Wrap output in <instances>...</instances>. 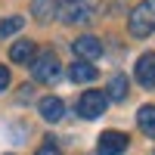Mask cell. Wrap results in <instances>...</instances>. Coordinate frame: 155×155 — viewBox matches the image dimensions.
<instances>
[{
	"label": "cell",
	"mask_w": 155,
	"mask_h": 155,
	"mask_svg": "<svg viewBox=\"0 0 155 155\" xmlns=\"http://www.w3.org/2000/svg\"><path fill=\"white\" fill-rule=\"evenodd\" d=\"M127 28H130L134 37H149L155 31V0H143V3L134 6Z\"/></svg>",
	"instance_id": "cell-1"
},
{
	"label": "cell",
	"mask_w": 155,
	"mask_h": 155,
	"mask_svg": "<svg viewBox=\"0 0 155 155\" xmlns=\"http://www.w3.org/2000/svg\"><path fill=\"white\" fill-rule=\"evenodd\" d=\"M93 12H96L93 0H62L59 3V19L65 25H84L93 19Z\"/></svg>",
	"instance_id": "cell-2"
},
{
	"label": "cell",
	"mask_w": 155,
	"mask_h": 155,
	"mask_svg": "<svg viewBox=\"0 0 155 155\" xmlns=\"http://www.w3.org/2000/svg\"><path fill=\"white\" fill-rule=\"evenodd\" d=\"M31 74H34V81H41V84H56L59 81V74H62V65H59V59L56 53H37L31 59Z\"/></svg>",
	"instance_id": "cell-3"
},
{
	"label": "cell",
	"mask_w": 155,
	"mask_h": 155,
	"mask_svg": "<svg viewBox=\"0 0 155 155\" xmlns=\"http://www.w3.org/2000/svg\"><path fill=\"white\" fill-rule=\"evenodd\" d=\"M106 106H109V96L102 93V90H87V93L78 99V112H81V118H87V121L99 118V115L106 112Z\"/></svg>",
	"instance_id": "cell-4"
},
{
	"label": "cell",
	"mask_w": 155,
	"mask_h": 155,
	"mask_svg": "<svg viewBox=\"0 0 155 155\" xmlns=\"http://www.w3.org/2000/svg\"><path fill=\"white\" fill-rule=\"evenodd\" d=\"M71 50H74V56L81 59V62H96L102 56V44H99V37H93V34L78 37V41L71 44Z\"/></svg>",
	"instance_id": "cell-5"
},
{
	"label": "cell",
	"mask_w": 155,
	"mask_h": 155,
	"mask_svg": "<svg viewBox=\"0 0 155 155\" xmlns=\"http://www.w3.org/2000/svg\"><path fill=\"white\" fill-rule=\"evenodd\" d=\"M127 149V134L121 130H106V134H99V143H96V152L99 155H118Z\"/></svg>",
	"instance_id": "cell-6"
},
{
	"label": "cell",
	"mask_w": 155,
	"mask_h": 155,
	"mask_svg": "<svg viewBox=\"0 0 155 155\" xmlns=\"http://www.w3.org/2000/svg\"><path fill=\"white\" fill-rule=\"evenodd\" d=\"M134 74H137V81L143 87H155V53H143L140 56Z\"/></svg>",
	"instance_id": "cell-7"
},
{
	"label": "cell",
	"mask_w": 155,
	"mask_h": 155,
	"mask_svg": "<svg viewBox=\"0 0 155 155\" xmlns=\"http://www.w3.org/2000/svg\"><path fill=\"white\" fill-rule=\"evenodd\" d=\"M41 115H44V121H50V124H56V121H62V115H65V102H62L59 96H44L41 99Z\"/></svg>",
	"instance_id": "cell-8"
},
{
	"label": "cell",
	"mask_w": 155,
	"mask_h": 155,
	"mask_svg": "<svg viewBox=\"0 0 155 155\" xmlns=\"http://www.w3.org/2000/svg\"><path fill=\"white\" fill-rule=\"evenodd\" d=\"M68 78L74 84H90V81H96V65H90V62H81L78 59L74 65L68 68Z\"/></svg>",
	"instance_id": "cell-9"
},
{
	"label": "cell",
	"mask_w": 155,
	"mask_h": 155,
	"mask_svg": "<svg viewBox=\"0 0 155 155\" xmlns=\"http://www.w3.org/2000/svg\"><path fill=\"white\" fill-rule=\"evenodd\" d=\"M34 56H37V53H34V41H19V44L9 47V59L19 62V65H22V62H31Z\"/></svg>",
	"instance_id": "cell-10"
},
{
	"label": "cell",
	"mask_w": 155,
	"mask_h": 155,
	"mask_svg": "<svg viewBox=\"0 0 155 155\" xmlns=\"http://www.w3.org/2000/svg\"><path fill=\"white\" fill-rule=\"evenodd\" d=\"M137 124H140V130L155 137V106H140L137 112Z\"/></svg>",
	"instance_id": "cell-11"
},
{
	"label": "cell",
	"mask_w": 155,
	"mask_h": 155,
	"mask_svg": "<svg viewBox=\"0 0 155 155\" xmlns=\"http://www.w3.org/2000/svg\"><path fill=\"white\" fill-rule=\"evenodd\" d=\"M109 99H115V102H121L124 96H127V78L124 74H112V81H109V93H106Z\"/></svg>",
	"instance_id": "cell-12"
},
{
	"label": "cell",
	"mask_w": 155,
	"mask_h": 155,
	"mask_svg": "<svg viewBox=\"0 0 155 155\" xmlns=\"http://www.w3.org/2000/svg\"><path fill=\"white\" fill-rule=\"evenodd\" d=\"M22 25H25L22 16H9V19H3V22H0V37H9V34L22 31Z\"/></svg>",
	"instance_id": "cell-13"
},
{
	"label": "cell",
	"mask_w": 155,
	"mask_h": 155,
	"mask_svg": "<svg viewBox=\"0 0 155 155\" xmlns=\"http://www.w3.org/2000/svg\"><path fill=\"white\" fill-rule=\"evenodd\" d=\"M6 87H9V68H6V65H0V93H3Z\"/></svg>",
	"instance_id": "cell-14"
},
{
	"label": "cell",
	"mask_w": 155,
	"mask_h": 155,
	"mask_svg": "<svg viewBox=\"0 0 155 155\" xmlns=\"http://www.w3.org/2000/svg\"><path fill=\"white\" fill-rule=\"evenodd\" d=\"M37 155H59V149H56L53 143H47L44 149H37Z\"/></svg>",
	"instance_id": "cell-15"
}]
</instances>
